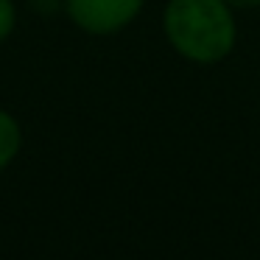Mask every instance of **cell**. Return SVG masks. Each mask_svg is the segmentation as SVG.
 <instances>
[{
  "label": "cell",
  "instance_id": "cell-3",
  "mask_svg": "<svg viewBox=\"0 0 260 260\" xmlns=\"http://www.w3.org/2000/svg\"><path fill=\"white\" fill-rule=\"evenodd\" d=\"M23 146H25V132L20 118L0 107V174L17 162V157L23 154Z\"/></svg>",
  "mask_w": 260,
  "mask_h": 260
},
{
  "label": "cell",
  "instance_id": "cell-2",
  "mask_svg": "<svg viewBox=\"0 0 260 260\" xmlns=\"http://www.w3.org/2000/svg\"><path fill=\"white\" fill-rule=\"evenodd\" d=\"M146 0H64V17L87 37H118L140 20Z\"/></svg>",
  "mask_w": 260,
  "mask_h": 260
},
{
  "label": "cell",
  "instance_id": "cell-4",
  "mask_svg": "<svg viewBox=\"0 0 260 260\" xmlns=\"http://www.w3.org/2000/svg\"><path fill=\"white\" fill-rule=\"evenodd\" d=\"M20 23V6L17 0H0V45L12 40Z\"/></svg>",
  "mask_w": 260,
  "mask_h": 260
},
{
  "label": "cell",
  "instance_id": "cell-5",
  "mask_svg": "<svg viewBox=\"0 0 260 260\" xmlns=\"http://www.w3.org/2000/svg\"><path fill=\"white\" fill-rule=\"evenodd\" d=\"M25 9L37 17H56L64 14V0H25Z\"/></svg>",
  "mask_w": 260,
  "mask_h": 260
},
{
  "label": "cell",
  "instance_id": "cell-1",
  "mask_svg": "<svg viewBox=\"0 0 260 260\" xmlns=\"http://www.w3.org/2000/svg\"><path fill=\"white\" fill-rule=\"evenodd\" d=\"M159 25L171 51L199 68L221 64L238 45L235 9L226 0H168Z\"/></svg>",
  "mask_w": 260,
  "mask_h": 260
},
{
  "label": "cell",
  "instance_id": "cell-6",
  "mask_svg": "<svg viewBox=\"0 0 260 260\" xmlns=\"http://www.w3.org/2000/svg\"><path fill=\"white\" fill-rule=\"evenodd\" d=\"M235 12H249V9H260V0H226Z\"/></svg>",
  "mask_w": 260,
  "mask_h": 260
}]
</instances>
